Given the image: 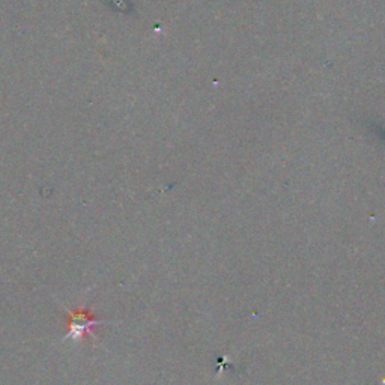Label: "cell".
<instances>
[{
	"label": "cell",
	"mask_w": 385,
	"mask_h": 385,
	"mask_svg": "<svg viewBox=\"0 0 385 385\" xmlns=\"http://www.w3.org/2000/svg\"><path fill=\"white\" fill-rule=\"evenodd\" d=\"M102 324L101 321H96L95 318L89 316L86 312H79V313H71L69 316V333L66 338H79L80 336L91 333L92 327H96Z\"/></svg>",
	"instance_id": "obj_1"
}]
</instances>
